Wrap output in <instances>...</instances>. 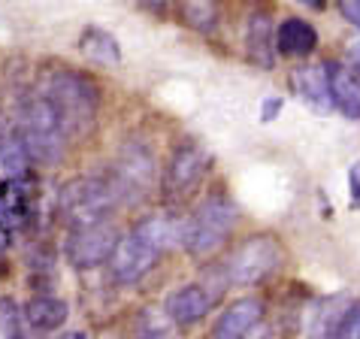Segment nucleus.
<instances>
[{"label": "nucleus", "mask_w": 360, "mask_h": 339, "mask_svg": "<svg viewBox=\"0 0 360 339\" xmlns=\"http://www.w3.org/2000/svg\"><path fill=\"white\" fill-rule=\"evenodd\" d=\"M352 300L348 297H333V300H327L324 309L315 315V327H312V339H336L339 336V327L345 321V312Z\"/></svg>", "instance_id": "obj_20"}, {"label": "nucleus", "mask_w": 360, "mask_h": 339, "mask_svg": "<svg viewBox=\"0 0 360 339\" xmlns=\"http://www.w3.org/2000/svg\"><path fill=\"white\" fill-rule=\"evenodd\" d=\"M278 113H282V97H266L261 109V122H273Z\"/></svg>", "instance_id": "obj_24"}, {"label": "nucleus", "mask_w": 360, "mask_h": 339, "mask_svg": "<svg viewBox=\"0 0 360 339\" xmlns=\"http://www.w3.org/2000/svg\"><path fill=\"white\" fill-rule=\"evenodd\" d=\"M245 52L257 67L276 64V27L266 13H255L245 27Z\"/></svg>", "instance_id": "obj_17"}, {"label": "nucleus", "mask_w": 360, "mask_h": 339, "mask_svg": "<svg viewBox=\"0 0 360 339\" xmlns=\"http://www.w3.org/2000/svg\"><path fill=\"white\" fill-rule=\"evenodd\" d=\"M136 4L143 6V9H148V13H155V15H164L173 0H136Z\"/></svg>", "instance_id": "obj_26"}, {"label": "nucleus", "mask_w": 360, "mask_h": 339, "mask_svg": "<svg viewBox=\"0 0 360 339\" xmlns=\"http://www.w3.org/2000/svg\"><path fill=\"white\" fill-rule=\"evenodd\" d=\"M106 176L115 188L118 206H139L155 194L161 170H158L152 146L143 143V139H127L118 148V158Z\"/></svg>", "instance_id": "obj_4"}, {"label": "nucleus", "mask_w": 360, "mask_h": 339, "mask_svg": "<svg viewBox=\"0 0 360 339\" xmlns=\"http://www.w3.org/2000/svg\"><path fill=\"white\" fill-rule=\"evenodd\" d=\"M239 209L233 200L224 194H206L197 203V209L185 218V234H182V248L197 261H209L227 245L230 234L236 227Z\"/></svg>", "instance_id": "obj_3"}, {"label": "nucleus", "mask_w": 360, "mask_h": 339, "mask_svg": "<svg viewBox=\"0 0 360 339\" xmlns=\"http://www.w3.org/2000/svg\"><path fill=\"white\" fill-rule=\"evenodd\" d=\"M118 227L109 222H94L82 227H70L64 239V257L73 270H97L109 261L112 248L118 243Z\"/></svg>", "instance_id": "obj_8"}, {"label": "nucleus", "mask_w": 360, "mask_h": 339, "mask_svg": "<svg viewBox=\"0 0 360 339\" xmlns=\"http://www.w3.org/2000/svg\"><path fill=\"white\" fill-rule=\"evenodd\" d=\"M285 264L282 243L273 234H255L243 239L233 252L227 255V261L221 267L224 282L236 288H255L266 282L269 276H276Z\"/></svg>", "instance_id": "obj_6"}, {"label": "nucleus", "mask_w": 360, "mask_h": 339, "mask_svg": "<svg viewBox=\"0 0 360 339\" xmlns=\"http://www.w3.org/2000/svg\"><path fill=\"white\" fill-rule=\"evenodd\" d=\"M318 49V31L306 18H285L282 25L276 27V55L285 58H306Z\"/></svg>", "instance_id": "obj_15"}, {"label": "nucleus", "mask_w": 360, "mask_h": 339, "mask_svg": "<svg viewBox=\"0 0 360 339\" xmlns=\"http://www.w3.org/2000/svg\"><path fill=\"white\" fill-rule=\"evenodd\" d=\"M352 70H357V73H360V43L352 46Z\"/></svg>", "instance_id": "obj_30"}, {"label": "nucleus", "mask_w": 360, "mask_h": 339, "mask_svg": "<svg viewBox=\"0 0 360 339\" xmlns=\"http://www.w3.org/2000/svg\"><path fill=\"white\" fill-rule=\"evenodd\" d=\"M18 139L25 143L31 161L39 167H58L67 158V134L46 94H31L18 109Z\"/></svg>", "instance_id": "obj_2"}, {"label": "nucleus", "mask_w": 360, "mask_h": 339, "mask_svg": "<svg viewBox=\"0 0 360 339\" xmlns=\"http://www.w3.org/2000/svg\"><path fill=\"white\" fill-rule=\"evenodd\" d=\"M55 339H85V333H82V331H67V333L55 336Z\"/></svg>", "instance_id": "obj_31"}, {"label": "nucleus", "mask_w": 360, "mask_h": 339, "mask_svg": "<svg viewBox=\"0 0 360 339\" xmlns=\"http://www.w3.org/2000/svg\"><path fill=\"white\" fill-rule=\"evenodd\" d=\"M215 306V294H209V288L203 285H182L176 288L173 294L167 297V318L179 327H191L197 321H203V318L212 312Z\"/></svg>", "instance_id": "obj_11"}, {"label": "nucleus", "mask_w": 360, "mask_h": 339, "mask_svg": "<svg viewBox=\"0 0 360 339\" xmlns=\"http://www.w3.org/2000/svg\"><path fill=\"white\" fill-rule=\"evenodd\" d=\"M136 236H143L146 243H152L158 252H167L173 245H182V234H185V222H179L176 215H167V212H152V215H143L139 222L131 227Z\"/></svg>", "instance_id": "obj_16"}, {"label": "nucleus", "mask_w": 360, "mask_h": 339, "mask_svg": "<svg viewBox=\"0 0 360 339\" xmlns=\"http://www.w3.org/2000/svg\"><path fill=\"white\" fill-rule=\"evenodd\" d=\"M158 261H161V252H158L152 243H146L143 236L127 231V234L118 236L106 267H109V279H112L115 285L131 288V285L143 282V279L158 267Z\"/></svg>", "instance_id": "obj_9"}, {"label": "nucleus", "mask_w": 360, "mask_h": 339, "mask_svg": "<svg viewBox=\"0 0 360 339\" xmlns=\"http://www.w3.org/2000/svg\"><path fill=\"white\" fill-rule=\"evenodd\" d=\"M79 52L97 67H118L122 64V46H118V39L97 25L82 31V37H79Z\"/></svg>", "instance_id": "obj_18"}, {"label": "nucleus", "mask_w": 360, "mask_h": 339, "mask_svg": "<svg viewBox=\"0 0 360 339\" xmlns=\"http://www.w3.org/2000/svg\"><path fill=\"white\" fill-rule=\"evenodd\" d=\"M348 185H352V209H360V164L352 167V173H348Z\"/></svg>", "instance_id": "obj_25"}, {"label": "nucleus", "mask_w": 360, "mask_h": 339, "mask_svg": "<svg viewBox=\"0 0 360 339\" xmlns=\"http://www.w3.org/2000/svg\"><path fill=\"white\" fill-rule=\"evenodd\" d=\"M22 318L37 333H55L67 324L70 306H67L64 297H58V294H34L31 300L25 303Z\"/></svg>", "instance_id": "obj_13"}, {"label": "nucleus", "mask_w": 360, "mask_h": 339, "mask_svg": "<svg viewBox=\"0 0 360 339\" xmlns=\"http://www.w3.org/2000/svg\"><path fill=\"white\" fill-rule=\"evenodd\" d=\"M336 339H360V300L348 306L345 321H342V327H339Z\"/></svg>", "instance_id": "obj_22"}, {"label": "nucleus", "mask_w": 360, "mask_h": 339, "mask_svg": "<svg viewBox=\"0 0 360 339\" xmlns=\"http://www.w3.org/2000/svg\"><path fill=\"white\" fill-rule=\"evenodd\" d=\"M266 306L261 297H239L230 306H224V312L215 318L212 324V339H243L264 321Z\"/></svg>", "instance_id": "obj_10"}, {"label": "nucleus", "mask_w": 360, "mask_h": 339, "mask_svg": "<svg viewBox=\"0 0 360 339\" xmlns=\"http://www.w3.org/2000/svg\"><path fill=\"white\" fill-rule=\"evenodd\" d=\"M134 339H167L164 331H158V327H146V331H139Z\"/></svg>", "instance_id": "obj_28"}, {"label": "nucleus", "mask_w": 360, "mask_h": 339, "mask_svg": "<svg viewBox=\"0 0 360 339\" xmlns=\"http://www.w3.org/2000/svg\"><path fill=\"white\" fill-rule=\"evenodd\" d=\"M115 209H118V197L109 176H97V173L76 176L58 194V215L64 218L67 227L106 222Z\"/></svg>", "instance_id": "obj_5"}, {"label": "nucleus", "mask_w": 360, "mask_h": 339, "mask_svg": "<svg viewBox=\"0 0 360 339\" xmlns=\"http://www.w3.org/2000/svg\"><path fill=\"white\" fill-rule=\"evenodd\" d=\"M291 88L300 101L306 106H312L315 113H330V109H333V97H330L324 67H315V64L297 67L291 73Z\"/></svg>", "instance_id": "obj_14"}, {"label": "nucleus", "mask_w": 360, "mask_h": 339, "mask_svg": "<svg viewBox=\"0 0 360 339\" xmlns=\"http://www.w3.org/2000/svg\"><path fill=\"white\" fill-rule=\"evenodd\" d=\"M324 73H327L330 97H333V109H339L352 122H360V76L339 61H327Z\"/></svg>", "instance_id": "obj_12"}, {"label": "nucleus", "mask_w": 360, "mask_h": 339, "mask_svg": "<svg viewBox=\"0 0 360 339\" xmlns=\"http://www.w3.org/2000/svg\"><path fill=\"white\" fill-rule=\"evenodd\" d=\"M297 4H303V6H309V9H318V13H321V9L327 6V0H297Z\"/></svg>", "instance_id": "obj_29"}, {"label": "nucleus", "mask_w": 360, "mask_h": 339, "mask_svg": "<svg viewBox=\"0 0 360 339\" xmlns=\"http://www.w3.org/2000/svg\"><path fill=\"white\" fill-rule=\"evenodd\" d=\"M9 339H27V336H22V333H15V331H13V333H9Z\"/></svg>", "instance_id": "obj_32"}, {"label": "nucleus", "mask_w": 360, "mask_h": 339, "mask_svg": "<svg viewBox=\"0 0 360 339\" xmlns=\"http://www.w3.org/2000/svg\"><path fill=\"white\" fill-rule=\"evenodd\" d=\"M31 155H27L25 143L18 139V134L6 136L4 146H0V173H4L6 179H25L27 173H31Z\"/></svg>", "instance_id": "obj_19"}, {"label": "nucleus", "mask_w": 360, "mask_h": 339, "mask_svg": "<svg viewBox=\"0 0 360 339\" xmlns=\"http://www.w3.org/2000/svg\"><path fill=\"white\" fill-rule=\"evenodd\" d=\"M179 9H182L185 25H191L194 31H215V6L212 0H179Z\"/></svg>", "instance_id": "obj_21"}, {"label": "nucleus", "mask_w": 360, "mask_h": 339, "mask_svg": "<svg viewBox=\"0 0 360 339\" xmlns=\"http://www.w3.org/2000/svg\"><path fill=\"white\" fill-rule=\"evenodd\" d=\"M4 139H6V136H4V134H0V146H4Z\"/></svg>", "instance_id": "obj_33"}, {"label": "nucleus", "mask_w": 360, "mask_h": 339, "mask_svg": "<svg viewBox=\"0 0 360 339\" xmlns=\"http://www.w3.org/2000/svg\"><path fill=\"white\" fill-rule=\"evenodd\" d=\"M336 4H339V13H342L345 22L360 31V0H336Z\"/></svg>", "instance_id": "obj_23"}, {"label": "nucleus", "mask_w": 360, "mask_h": 339, "mask_svg": "<svg viewBox=\"0 0 360 339\" xmlns=\"http://www.w3.org/2000/svg\"><path fill=\"white\" fill-rule=\"evenodd\" d=\"M206 176H209V155L194 143H179L173 148V155L167 158L161 179H158L164 203L169 206L185 203L188 197L200 191Z\"/></svg>", "instance_id": "obj_7"}, {"label": "nucleus", "mask_w": 360, "mask_h": 339, "mask_svg": "<svg viewBox=\"0 0 360 339\" xmlns=\"http://www.w3.org/2000/svg\"><path fill=\"white\" fill-rule=\"evenodd\" d=\"M46 101L58 113L67 139H85L94 134L100 115V88L79 70H58L46 82Z\"/></svg>", "instance_id": "obj_1"}, {"label": "nucleus", "mask_w": 360, "mask_h": 339, "mask_svg": "<svg viewBox=\"0 0 360 339\" xmlns=\"http://www.w3.org/2000/svg\"><path fill=\"white\" fill-rule=\"evenodd\" d=\"M243 339H276V331H273V327H261V324H257L255 331L248 336H243Z\"/></svg>", "instance_id": "obj_27"}]
</instances>
